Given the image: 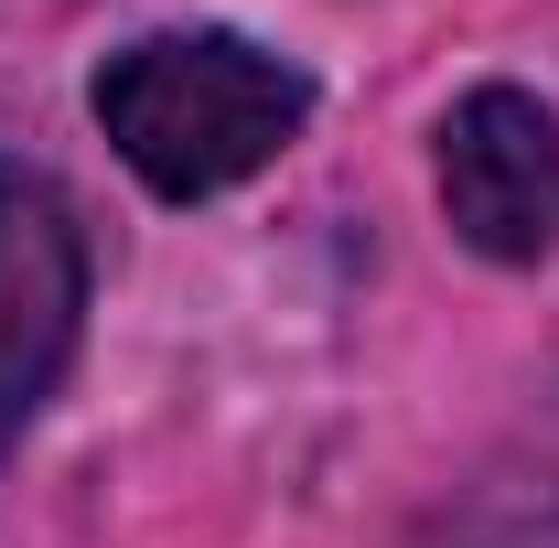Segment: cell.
Segmentation results:
<instances>
[{
  "label": "cell",
  "mask_w": 559,
  "mask_h": 548,
  "mask_svg": "<svg viewBox=\"0 0 559 548\" xmlns=\"http://www.w3.org/2000/svg\"><path fill=\"white\" fill-rule=\"evenodd\" d=\"M409 548H559V398L516 419V441L474 484H452Z\"/></svg>",
  "instance_id": "277c9868"
},
{
  "label": "cell",
  "mask_w": 559,
  "mask_h": 548,
  "mask_svg": "<svg viewBox=\"0 0 559 548\" xmlns=\"http://www.w3.org/2000/svg\"><path fill=\"white\" fill-rule=\"evenodd\" d=\"M75 312H86V237H75L66 194L22 162H0V452L33 430L75 355Z\"/></svg>",
  "instance_id": "7a4b0ae2"
},
{
  "label": "cell",
  "mask_w": 559,
  "mask_h": 548,
  "mask_svg": "<svg viewBox=\"0 0 559 548\" xmlns=\"http://www.w3.org/2000/svg\"><path fill=\"white\" fill-rule=\"evenodd\" d=\"M301 119H312V75L280 65L248 33H151L130 55H108V75H97V130L173 205L248 183L259 162H280L301 140Z\"/></svg>",
  "instance_id": "6da1fadb"
},
{
  "label": "cell",
  "mask_w": 559,
  "mask_h": 548,
  "mask_svg": "<svg viewBox=\"0 0 559 548\" xmlns=\"http://www.w3.org/2000/svg\"><path fill=\"white\" fill-rule=\"evenodd\" d=\"M441 215L485 259L559 248V119L527 86H474L441 119Z\"/></svg>",
  "instance_id": "3957f363"
}]
</instances>
